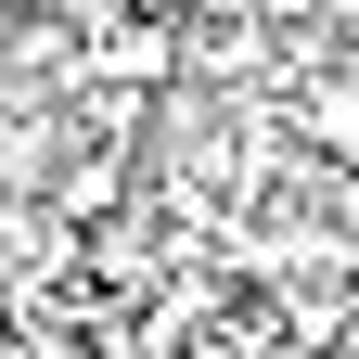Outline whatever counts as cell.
I'll return each instance as SVG.
<instances>
[{"label":"cell","instance_id":"1","mask_svg":"<svg viewBox=\"0 0 359 359\" xmlns=\"http://www.w3.org/2000/svg\"><path fill=\"white\" fill-rule=\"evenodd\" d=\"M77 65H90V26H65V13H13V26H0V77H13V90H52V103H65Z\"/></svg>","mask_w":359,"mask_h":359},{"label":"cell","instance_id":"2","mask_svg":"<svg viewBox=\"0 0 359 359\" xmlns=\"http://www.w3.org/2000/svg\"><path fill=\"white\" fill-rule=\"evenodd\" d=\"M295 142L321 154V167H359V90H308V103H295Z\"/></svg>","mask_w":359,"mask_h":359},{"label":"cell","instance_id":"3","mask_svg":"<svg viewBox=\"0 0 359 359\" xmlns=\"http://www.w3.org/2000/svg\"><path fill=\"white\" fill-rule=\"evenodd\" d=\"M39 13H65V26H90V39H103V26L128 13V0H39Z\"/></svg>","mask_w":359,"mask_h":359}]
</instances>
